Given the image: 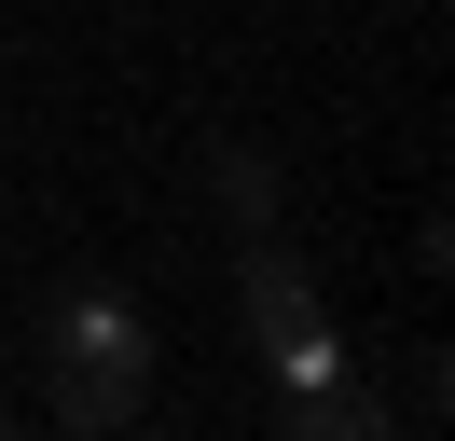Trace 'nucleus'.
Instances as JSON below:
<instances>
[{"instance_id":"obj_1","label":"nucleus","mask_w":455,"mask_h":441,"mask_svg":"<svg viewBox=\"0 0 455 441\" xmlns=\"http://www.w3.org/2000/svg\"><path fill=\"white\" fill-rule=\"evenodd\" d=\"M139 400H152V303L124 276H56L42 290V413L69 441H111L139 428Z\"/></svg>"},{"instance_id":"obj_2","label":"nucleus","mask_w":455,"mask_h":441,"mask_svg":"<svg viewBox=\"0 0 455 441\" xmlns=\"http://www.w3.org/2000/svg\"><path fill=\"white\" fill-rule=\"evenodd\" d=\"M235 317H249V345H262V373H276V386H331V373H345V331H331V303H317V276L290 262L276 235H249Z\"/></svg>"},{"instance_id":"obj_3","label":"nucleus","mask_w":455,"mask_h":441,"mask_svg":"<svg viewBox=\"0 0 455 441\" xmlns=\"http://www.w3.org/2000/svg\"><path fill=\"white\" fill-rule=\"evenodd\" d=\"M276 441H400V413L372 400L359 373H331V386H290V413H276Z\"/></svg>"},{"instance_id":"obj_4","label":"nucleus","mask_w":455,"mask_h":441,"mask_svg":"<svg viewBox=\"0 0 455 441\" xmlns=\"http://www.w3.org/2000/svg\"><path fill=\"white\" fill-rule=\"evenodd\" d=\"M207 193H221V220H235V235H276V207H290L276 152H249V138H221V152H207Z\"/></svg>"},{"instance_id":"obj_5","label":"nucleus","mask_w":455,"mask_h":441,"mask_svg":"<svg viewBox=\"0 0 455 441\" xmlns=\"http://www.w3.org/2000/svg\"><path fill=\"white\" fill-rule=\"evenodd\" d=\"M0 441H42V428H14V413H0Z\"/></svg>"}]
</instances>
